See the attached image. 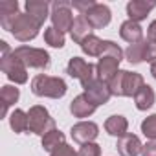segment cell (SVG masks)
Wrapping results in <instances>:
<instances>
[{
	"mask_svg": "<svg viewBox=\"0 0 156 156\" xmlns=\"http://www.w3.org/2000/svg\"><path fill=\"white\" fill-rule=\"evenodd\" d=\"M0 48H2V57H0V70L6 73V77L15 83V85H24L28 83V68L26 64L9 50L6 41H0Z\"/></svg>",
	"mask_w": 156,
	"mask_h": 156,
	"instance_id": "6da1fadb",
	"label": "cell"
},
{
	"mask_svg": "<svg viewBox=\"0 0 156 156\" xmlns=\"http://www.w3.org/2000/svg\"><path fill=\"white\" fill-rule=\"evenodd\" d=\"M145 85L141 73L136 72H129V70H119L114 79L108 83L110 94L118 96V98H134L136 92Z\"/></svg>",
	"mask_w": 156,
	"mask_h": 156,
	"instance_id": "7a4b0ae2",
	"label": "cell"
},
{
	"mask_svg": "<svg viewBox=\"0 0 156 156\" xmlns=\"http://www.w3.org/2000/svg\"><path fill=\"white\" fill-rule=\"evenodd\" d=\"M66 90H68V87H66L64 79H61V77H51V75L39 73L31 81V92L39 98L61 99L66 94Z\"/></svg>",
	"mask_w": 156,
	"mask_h": 156,
	"instance_id": "3957f363",
	"label": "cell"
},
{
	"mask_svg": "<svg viewBox=\"0 0 156 156\" xmlns=\"http://www.w3.org/2000/svg\"><path fill=\"white\" fill-rule=\"evenodd\" d=\"M66 73L70 77H73V79H77L81 83L83 90L88 88L90 85H94L98 81V70L94 64L87 62L85 59L81 57H72L66 64Z\"/></svg>",
	"mask_w": 156,
	"mask_h": 156,
	"instance_id": "277c9868",
	"label": "cell"
},
{
	"mask_svg": "<svg viewBox=\"0 0 156 156\" xmlns=\"http://www.w3.org/2000/svg\"><path fill=\"white\" fill-rule=\"evenodd\" d=\"M41 22H37L31 15H28V13H19L17 17H15V20L11 22V26H9V33L17 39V41H20V42H30V41H33L37 35H39V30H41Z\"/></svg>",
	"mask_w": 156,
	"mask_h": 156,
	"instance_id": "5b68a950",
	"label": "cell"
},
{
	"mask_svg": "<svg viewBox=\"0 0 156 156\" xmlns=\"http://www.w3.org/2000/svg\"><path fill=\"white\" fill-rule=\"evenodd\" d=\"M53 129H55V119L50 116L48 108L42 105H33L28 112V130L42 138Z\"/></svg>",
	"mask_w": 156,
	"mask_h": 156,
	"instance_id": "8992f818",
	"label": "cell"
},
{
	"mask_svg": "<svg viewBox=\"0 0 156 156\" xmlns=\"http://www.w3.org/2000/svg\"><path fill=\"white\" fill-rule=\"evenodd\" d=\"M13 53L26 64V68H37L46 70L50 66V53L42 48H31V46H19L13 50Z\"/></svg>",
	"mask_w": 156,
	"mask_h": 156,
	"instance_id": "52a82bcc",
	"label": "cell"
},
{
	"mask_svg": "<svg viewBox=\"0 0 156 156\" xmlns=\"http://www.w3.org/2000/svg\"><path fill=\"white\" fill-rule=\"evenodd\" d=\"M51 24L55 30L66 33L72 30L73 26V15H72V2H68V0H55V2L51 4Z\"/></svg>",
	"mask_w": 156,
	"mask_h": 156,
	"instance_id": "ba28073f",
	"label": "cell"
},
{
	"mask_svg": "<svg viewBox=\"0 0 156 156\" xmlns=\"http://www.w3.org/2000/svg\"><path fill=\"white\" fill-rule=\"evenodd\" d=\"M85 19L88 20V24L94 28V30H103L110 24V19H112V11L107 4H94L87 13H85Z\"/></svg>",
	"mask_w": 156,
	"mask_h": 156,
	"instance_id": "9c48e42d",
	"label": "cell"
},
{
	"mask_svg": "<svg viewBox=\"0 0 156 156\" xmlns=\"http://www.w3.org/2000/svg\"><path fill=\"white\" fill-rule=\"evenodd\" d=\"M99 134V127L94 123V121H79V123H75L70 130V136L73 141L77 143H92Z\"/></svg>",
	"mask_w": 156,
	"mask_h": 156,
	"instance_id": "30bf717a",
	"label": "cell"
},
{
	"mask_svg": "<svg viewBox=\"0 0 156 156\" xmlns=\"http://www.w3.org/2000/svg\"><path fill=\"white\" fill-rule=\"evenodd\" d=\"M119 62L118 59L114 57H108V55H101L98 64H96V70H98V79L103 81V83H110L114 79V75L119 72Z\"/></svg>",
	"mask_w": 156,
	"mask_h": 156,
	"instance_id": "8fae6325",
	"label": "cell"
},
{
	"mask_svg": "<svg viewBox=\"0 0 156 156\" xmlns=\"http://www.w3.org/2000/svg\"><path fill=\"white\" fill-rule=\"evenodd\" d=\"M156 8V2L151 0H130L127 4V15H129V20H134V22H141L147 19V15Z\"/></svg>",
	"mask_w": 156,
	"mask_h": 156,
	"instance_id": "7c38bea8",
	"label": "cell"
},
{
	"mask_svg": "<svg viewBox=\"0 0 156 156\" xmlns=\"http://www.w3.org/2000/svg\"><path fill=\"white\" fill-rule=\"evenodd\" d=\"M116 149H118L119 156H138V154H141L143 145H141V141H140V138L136 134L127 132L125 136L118 138Z\"/></svg>",
	"mask_w": 156,
	"mask_h": 156,
	"instance_id": "4fadbf2b",
	"label": "cell"
},
{
	"mask_svg": "<svg viewBox=\"0 0 156 156\" xmlns=\"http://www.w3.org/2000/svg\"><path fill=\"white\" fill-rule=\"evenodd\" d=\"M83 94H85V96L90 99V103H94L96 107L108 103V99L112 98L108 85H107V83H103V81H99V79H98L94 85H90L88 88H85V92H83Z\"/></svg>",
	"mask_w": 156,
	"mask_h": 156,
	"instance_id": "5bb4252c",
	"label": "cell"
},
{
	"mask_svg": "<svg viewBox=\"0 0 156 156\" xmlns=\"http://www.w3.org/2000/svg\"><path fill=\"white\" fill-rule=\"evenodd\" d=\"M96 105L90 103V99L85 96V94H79L75 96L70 103V112L73 114V118H79V119H85V118H90L94 112H96Z\"/></svg>",
	"mask_w": 156,
	"mask_h": 156,
	"instance_id": "9a60e30c",
	"label": "cell"
},
{
	"mask_svg": "<svg viewBox=\"0 0 156 156\" xmlns=\"http://www.w3.org/2000/svg\"><path fill=\"white\" fill-rule=\"evenodd\" d=\"M92 31H94V28L88 24V20L85 19V15H77L75 20H73V26L70 30V35H72V41L73 42L81 44L85 39H88L90 35H94Z\"/></svg>",
	"mask_w": 156,
	"mask_h": 156,
	"instance_id": "2e32d148",
	"label": "cell"
},
{
	"mask_svg": "<svg viewBox=\"0 0 156 156\" xmlns=\"http://www.w3.org/2000/svg\"><path fill=\"white\" fill-rule=\"evenodd\" d=\"M119 35L125 42L129 44H136V42H141L143 41V28L140 26V22H134V20H125L121 26H119Z\"/></svg>",
	"mask_w": 156,
	"mask_h": 156,
	"instance_id": "e0dca14e",
	"label": "cell"
},
{
	"mask_svg": "<svg viewBox=\"0 0 156 156\" xmlns=\"http://www.w3.org/2000/svg\"><path fill=\"white\" fill-rule=\"evenodd\" d=\"M19 15V2L17 0H4L0 2V26L9 31L11 22Z\"/></svg>",
	"mask_w": 156,
	"mask_h": 156,
	"instance_id": "ac0fdd59",
	"label": "cell"
},
{
	"mask_svg": "<svg viewBox=\"0 0 156 156\" xmlns=\"http://www.w3.org/2000/svg\"><path fill=\"white\" fill-rule=\"evenodd\" d=\"M26 13L31 15L41 24H44V20L51 15L50 13V4L46 0H28L26 2Z\"/></svg>",
	"mask_w": 156,
	"mask_h": 156,
	"instance_id": "d6986e66",
	"label": "cell"
},
{
	"mask_svg": "<svg viewBox=\"0 0 156 156\" xmlns=\"http://www.w3.org/2000/svg\"><path fill=\"white\" fill-rule=\"evenodd\" d=\"M105 130H107L110 136L121 138V136H125L127 130H129V121H127L125 116L114 114V116H110V118L105 121Z\"/></svg>",
	"mask_w": 156,
	"mask_h": 156,
	"instance_id": "ffe728a7",
	"label": "cell"
},
{
	"mask_svg": "<svg viewBox=\"0 0 156 156\" xmlns=\"http://www.w3.org/2000/svg\"><path fill=\"white\" fill-rule=\"evenodd\" d=\"M20 98V90L13 85H4L0 90V101H2V118L8 116V110L11 105H15Z\"/></svg>",
	"mask_w": 156,
	"mask_h": 156,
	"instance_id": "44dd1931",
	"label": "cell"
},
{
	"mask_svg": "<svg viewBox=\"0 0 156 156\" xmlns=\"http://www.w3.org/2000/svg\"><path fill=\"white\" fill-rule=\"evenodd\" d=\"M154 101H156V94H154L152 87H149V85H143L134 96V103H136L138 110H149L154 105Z\"/></svg>",
	"mask_w": 156,
	"mask_h": 156,
	"instance_id": "7402d4cb",
	"label": "cell"
},
{
	"mask_svg": "<svg viewBox=\"0 0 156 156\" xmlns=\"http://www.w3.org/2000/svg\"><path fill=\"white\" fill-rule=\"evenodd\" d=\"M79 46H81L83 53H87L88 57H101V55H103L105 41H101V39H99V37H96V35H90V37H88V39H85Z\"/></svg>",
	"mask_w": 156,
	"mask_h": 156,
	"instance_id": "603a6c76",
	"label": "cell"
},
{
	"mask_svg": "<svg viewBox=\"0 0 156 156\" xmlns=\"http://www.w3.org/2000/svg\"><path fill=\"white\" fill-rule=\"evenodd\" d=\"M145 50H147V41L143 39L141 42L129 44V48L125 50V57L130 64H140L145 61Z\"/></svg>",
	"mask_w": 156,
	"mask_h": 156,
	"instance_id": "cb8c5ba5",
	"label": "cell"
},
{
	"mask_svg": "<svg viewBox=\"0 0 156 156\" xmlns=\"http://www.w3.org/2000/svg\"><path fill=\"white\" fill-rule=\"evenodd\" d=\"M64 140H66V138H64V134H62L61 130L53 129V130H50L48 134H44V136H42V149H44V151H48V152H53L57 147H61V145H64V143H66Z\"/></svg>",
	"mask_w": 156,
	"mask_h": 156,
	"instance_id": "d4e9b609",
	"label": "cell"
},
{
	"mask_svg": "<svg viewBox=\"0 0 156 156\" xmlns=\"http://www.w3.org/2000/svg\"><path fill=\"white\" fill-rule=\"evenodd\" d=\"M9 127L17 134L26 132L28 130V112H24L22 108H15L9 116Z\"/></svg>",
	"mask_w": 156,
	"mask_h": 156,
	"instance_id": "484cf974",
	"label": "cell"
},
{
	"mask_svg": "<svg viewBox=\"0 0 156 156\" xmlns=\"http://www.w3.org/2000/svg\"><path fill=\"white\" fill-rule=\"evenodd\" d=\"M44 41H46V44H50L51 48H62L64 42H66V37H64L62 31H59V30H55L53 26H50V28L44 30Z\"/></svg>",
	"mask_w": 156,
	"mask_h": 156,
	"instance_id": "4316f807",
	"label": "cell"
},
{
	"mask_svg": "<svg viewBox=\"0 0 156 156\" xmlns=\"http://www.w3.org/2000/svg\"><path fill=\"white\" fill-rule=\"evenodd\" d=\"M141 132L147 140L156 141V114H151L141 121Z\"/></svg>",
	"mask_w": 156,
	"mask_h": 156,
	"instance_id": "83f0119b",
	"label": "cell"
},
{
	"mask_svg": "<svg viewBox=\"0 0 156 156\" xmlns=\"http://www.w3.org/2000/svg\"><path fill=\"white\" fill-rule=\"evenodd\" d=\"M103 55H108V57H114L118 61L123 59L125 51L119 48V44H116L114 41H105V46H103Z\"/></svg>",
	"mask_w": 156,
	"mask_h": 156,
	"instance_id": "f1b7e54d",
	"label": "cell"
},
{
	"mask_svg": "<svg viewBox=\"0 0 156 156\" xmlns=\"http://www.w3.org/2000/svg\"><path fill=\"white\" fill-rule=\"evenodd\" d=\"M77 156H101V147L98 143H85L81 145L79 152H77Z\"/></svg>",
	"mask_w": 156,
	"mask_h": 156,
	"instance_id": "f546056e",
	"label": "cell"
},
{
	"mask_svg": "<svg viewBox=\"0 0 156 156\" xmlns=\"http://www.w3.org/2000/svg\"><path fill=\"white\" fill-rule=\"evenodd\" d=\"M50 156H77V152L73 151V147H70L68 143H64V145L57 147L53 152H50Z\"/></svg>",
	"mask_w": 156,
	"mask_h": 156,
	"instance_id": "4dcf8cb0",
	"label": "cell"
},
{
	"mask_svg": "<svg viewBox=\"0 0 156 156\" xmlns=\"http://www.w3.org/2000/svg\"><path fill=\"white\" fill-rule=\"evenodd\" d=\"M145 62H151V64H154V62H156V42H151V41H147Z\"/></svg>",
	"mask_w": 156,
	"mask_h": 156,
	"instance_id": "1f68e13d",
	"label": "cell"
},
{
	"mask_svg": "<svg viewBox=\"0 0 156 156\" xmlns=\"http://www.w3.org/2000/svg\"><path fill=\"white\" fill-rule=\"evenodd\" d=\"M96 2H92V0H85V2H72V8L75 11H79V15H85Z\"/></svg>",
	"mask_w": 156,
	"mask_h": 156,
	"instance_id": "d6a6232c",
	"label": "cell"
},
{
	"mask_svg": "<svg viewBox=\"0 0 156 156\" xmlns=\"http://www.w3.org/2000/svg\"><path fill=\"white\" fill-rule=\"evenodd\" d=\"M141 156H156V141H147L141 149Z\"/></svg>",
	"mask_w": 156,
	"mask_h": 156,
	"instance_id": "836d02e7",
	"label": "cell"
},
{
	"mask_svg": "<svg viewBox=\"0 0 156 156\" xmlns=\"http://www.w3.org/2000/svg\"><path fill=\"white\" fill-rule=\"evenodd\" d=\"M147 41L151 42H156V20H152L147 28Z\"/></svg>",
	"mask_w": 156,
	"mask_h": 156,
	"instance_id": "e575fe53",
	"label": "cell"
},
{
	"mask_svg": "<svg viewBox=\"0 0 156 156\" xmlns=\"http://www.w3.org/2000/svg\"><path fill=\"white\" fill-rule=\"evenodd\" d=\"M151 73H152V77L156 79V62H154V64H151Z\"/></svg>",
	"mask_w": 156,
	"mask_h": 156,
	"instance_id": "d590c367",
	"label": "cell"
}]
</instances>
